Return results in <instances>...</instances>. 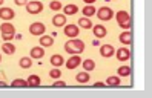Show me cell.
I'll use <instances>...</instances> for the list:
<instances>
[{"label":"cell","instance_id":"1","mask_svg":"<svg viewBox=\"0 0 152 98\" xmlns=\"http://www.w3.org/2000/svg\"><path fill=\"white\" fill-rule=\"evenodd\" d=\"M65 51L68 52V54L74 55V54H80V52L85 51V43L82 40L78 38H72L65 43Z\"/></svg>","mask_w":152,"mask_h":98},{"label":"cell","instance_id":"2","mask_svg":"<svg viewBox=\"0 0 152 98\" xmlns=\"http://www.w3.org/2000/svg\"><path fill=\"white\" fill-rule=\"evenodd\" d=\"M117 22H118V26H121L123 29H129L131 26V17L126 11H118L117 12Z\"/></svg>","mask_w":152,"mask_h":98},{"label":"cell","instance_id":"3","mask_svg":"<svg viewBox=\"0 0 152 98\" xmlns=\"http://www.w3.org/2000/svg\"><path fill=\"white\" fill-rule=\"evenodd\" d=\"M97 17L100 20H103V22H108V20H111L114 17V11L111 9V8H108V6H102L100 9L97 11Z\"/></svg>","mask_w":152,"mask_h":98},{"label":"cell","instance_id":"4","mask_svg":"<svg viewBox=\"0 0 152 98\" xmlns=\"http://www.w3.org/2000/svg\"><path fill=\"white\" fill-rule=\"evenodd\" d=\"M26 11L29 14H40L43 11V5L39 0H31V2L26 3Z\"/></svg>","mask_w":152,"mask_h":98},{"label":"cell","instance_id":"5","mask_svg":"<svg viewBox=\"0 0 152 98\" xmlns=\"http://www.w3.org/2000/svg\"><path fill=\"white\" fill-rule=\"evenodd\" d=\"M45 31H46V26H45L43 23H40V22H35V23H32L29 26V32L32 35H43Z\"/></svg>","mask_w":152,"mask_h":98},{"label":"cell","instance_id":"6","mask_svg":"<svg viewBox=\"0 0 152 98\" xmlns=\"http://www.w3.org/2000/svg\"><path fill=\"white\" fill-rule=\"evenodd\" d=\"M15 17V12L11 9V8H0V19L2 20H12Z\"/></svg>","mask_w":152,"mask_h":98},{"label":"cell","instance_id":"7","mask_svg":"<svg viewBox=\"0 0 152 98\" xmlns=\"http://www.w3.org/2000/svg\"><path fill=\"white\" fill-rule=\"evenodd\" d=\"M115 54V49L112 44H103V46L100 48V55L104 57V58H109Z\"/></svg>","mask_w":152,"mask_h":98},{"label":"cell","instance_id":"8","mask_svg":"<svg viewBox=\"0 0 152 98\" xmlns=\"http://www.w3.org/2000/svg\"><path fill=\"white\" fill-rule=\"evenodd\" d=\"M65 35L66 37H77L78 35V26L77 25H66L65 26Z\"/></svg>","mask_w":152,"mask_h":98},{"label":"cell","instance_id":"9","mask_svg":"<svg viewBox=\"0 0 152 98\" xmlns=\"http://www.w3.org/2000/svg\"><path fill=\"white\" fill-rule=\"evenodd\" d=\"M80 63H82V60H80V57L75 54V55H72V57L66 61V68H68V69H75Z\"/></svg>","mask_w":152,"mask_h":98},{"label":"cell","instance_id":"10","mask_svg":"<svg viewBox=\"0 0 152 98\" xmlns=\"http://www.w3.org/2000/svg\"><path fill=\"white\" fill-rule=\"evenodd\" d=\"M92 31H94V35H95V37H98V38L106 37V28H104L103 25H95L94 28H92Z\"/></svg>","mask_w":152,"mask_h":98},{"label":"cell","instance_id":"11","mask_svg":"<svg viewBox=\"0 0 152 98\" xmlns=\"http://www.w3.org/2000/svg\"><path fill=\"white\" fill-rule=\"evenodd\" d=\"M129 57H131L129 49L121 48V49H118V51H117V58H118L120 61H126V60H129Z\"/></svg>","mask_w":152,"mask_h":98},{"label":"cell","instance_id":"12","mask_svg":"<svg viewBox=\"0 0 152 98\" xmlns=\"http://www.w3.org/2000/svg\"><path fill=\"white\" fill-rule=\"evenodd\" d=\"M0 32L2 34H15V28H14V25L5 22L2 26H0Z\"/></svg>","mask_w":152,"mask_h":98},{"label":"cell","instance_id":"13","mask_svg":"<svg viewBox=\"0 0 152 98\" xmlns=\"http://www.w3.org/2000/svg\"><path fill=\"white\" fill-rule=\"evenodd\" d=\"M52 25H56V26H63V25H66V15H65V14H57V15H54V19H52Z\"/></svg>","mask_w":152,"mask_h":98},{"label":"cell","instance_id":"14","mask_svg":"<svg viewBox=\"0 0 152 98\" xmlns=\"http://www.w3.org/2000/svg\"><path fill=\"white\" fill-rule=\"evenodd\" d=\"M40 44L42 48H49L54 44V38L49 37V35H43V37H40Z\"/></svg>","mask_w":152,"mask_h":98},{"label":"cell","instance_id":"15","mask_svg":"<svg viewBox=\"0 0 152 98\" xmlns=\"http://www.w3.org/2000/svg\"><path fill=\"white\" fill-rule=\"evenodd\" d=\"M65 63V58L61 57V55H58V54H54L51 57V65L52 66H56V68H58V66H61Z\"/></svg>","mask_w":152,"mask_h":98},{"label":"cell","instance_id":"16","mask_svg":"<svg viewBox=\"0 0 152 98\" xmlns=\"http://www.w3.org/2000/svg\"><path fill=\"white\" fill-rule=\"evenodd\" d=\"M28 81V86L29 87H37V86H40V77L39 75H29V78L26 80Z\"/></svg>","mask_w":152,"mask_h":98},{"label":"cell","instance_id":"17","mask_svg":"<svg viewBox=\"0 0 152 98\" xmlns=\"http://www.w3.org/2000/svg\"><path fill=\"white\" fill-rule=\"evenodd\" d=\"M43 55H45V49H43L42 46H39V48L35 46V48L31 49V57H32V58H42Z\"/></svg>","mask_w":152,"mask_h":98},{"label":"cell","instance_id":"18","mask_svg":"<svg viewBox=\"0 0 152 98\" xmlns=\"http://www.w3.org/2000/svg\"><path fill=\"white\" fill-rule=\"evenodd\" d=\"M2 49H3L5 54H8V55H12L14 52H15L14 44H12V43H10V41H5V43H3V46H2Z\"/></svg>","mask_w":152,"mask_h":98},{"label":"cell","instance_id":"19","mask_svg":"<svg viewBox=\"0 0 152 98\" xmlns=\"http://www.w3.org/2000/svg\"><path fill=\"white\" fill-rule=\"evenodd\" d=\"M89 78H91V75H89L86 70H85V72H80V74L75 75L77 83H88V81H89Z\"/></svg>","mask_w":152,"mask_h":98},{"label":"cell","instance_id":"20","mask_svg":"<svg viewBox=\"0 0 152 98\" xmlns=\"http://www.w3.org/2000/svg\"><path fill=\"white\" fill-rule=\"evenodd\" d=\"M77 11H78V6L77 5H66L63 8V12L66 15H74V14H77Z\"/></svg>","mask_w":152,"mask_h":98},{"label":"cell","instance_id":"21","mask_svg":"<svg viewBox=\"0 0 152 98\" xmlns=\"http://www.w3.org/2000/svg\"><path fill=\"white\" fill-rule=\"evenodd\" d=\"M120 41H121V44H131V41H132V37H131V32H128V31H124L121 35H120Z\"/></svg>","mask_w":152,"mask_h":98},{"label":"cell","instance_id":"22","mask_svg":"<svg viewBox=\"0 0 152 98\" xmlns=\"http://www.w3.org/2000/svg\"><path fill=\"white\" fill-rule=\"evenodd\" d=\"M82 65H83V69L86 70V72L95 69V61L94 60H85V61H82Z\"/></svg>","mask_w":152,"mask_h":98},{"label":"cell","instance_id":"23","mask_svg":"<svg viewBox=\"0 0 152 98\" xmlns=\"http://www.w3.org/2000/svg\"><path fill=\"white\" fill-rule=\"evenodd\" d=\"M78 25L82 26V28H85V29H91L92 28V23H91V20H89L88 17H82V19L78 20Z\"/></svg>","mask_w":152,"mask_h":98},{"label":"cell","instance_id":"24","mask_svg":"<svg viewBox=\"0 0 152 98\" xmlns=\"http://www.w3.org/2000/svg\"><path fill=\"white\" fill-rule=\"evenodd\" d=\"M106 84L111 86V87H118L120 86V78L118 77H109L106 80Z\"/></svg>","mask_w":152,"mask_h":98},{"label":"cell","instance_id":"25","mask_svg":"<svg viewBox=\"0 0 152 98\" xmlns=\"http://www.w3.org/2000/svg\"><path fill=\"white\" fill-rule=\"evenodd\" d=\"M32 66V60L29 58V57H23V58H20V68H23V69H29Z\"/></svg>","mask_w":152,"mask_h":98},{"label":"cell","instance_id":"26","mask_svg":"<svg viewBox=\"0 0 152 98\" xmlns=\"http://www.w3.org/2000/svg\"><path fill=\"white\" fill-rule=\"evenodd\" d=\"M11 86H12V87H29V86H28V81H26V80H22V78L14 80Z\"/></svg>","mask_w":152,"mask_h":98},{"label":"cell","instance_id":"27","mask_svg":"<svg viewBox=\"0 0 152 98\" xmlns=\"http://www.w3.org/2000/svg\"><path fill=\"white\" fill-rule=\"evenodd\" d=\"M95 12H97V9H95L92 5H88V6L83 8V14H85V17H91V15H94Z\"/></svg>","mask_w":152,"mask_h":98},{"label":"cell","instance_id":"28","mask_svg":"<svg viewBox=\"0 0 152 98\" xmlns=\"http://www.w3.org/2000/svg\"><path fill=\"white\" fill-rule=\"evenodd\" d=\"M117 74H118L120 77H128V75L131 74V68H129V66H121V68H118Z\"/></svg>","mask_w":152,"mask_h":98},{"label":"cell","instance_id":"29","mask_svg":"<svg viewBox=\"0 0 152 98\" xmlns=\"http://www.w3.org/2000/svg\"><path fill=\"white\" fill-rule=\"evenodd\" d=\"M49 8L52 11H58V9H61V3L58 2V0H52V2L49 3Z\"/></svg>","mask_w":152,"mask_h":98},{"label":"cell","instance_id":"30","mask_svg":"<svg viewBox=\"0 0 152 98\" xmlns=\"http://www.w3.org/2000/svg\"><path fill=\"white\" fill-rule=\"evenodd\" d=\"M60 75H61V72H60L57 68H56V69H52L51 72H49V77H51V78H58Z\"/></svg>","mask_w":152,"mask_h":98},{"label":"cell","instance_id":"31","mask_svg":"<svg viewBox=\"0 0 152 98\" xmlns=\"http://www.w3.org/2000/svg\"><path fill=\"white\" fill-rule=\"evenodd\" d=\"M14 35H15V34H2V38H3L5 41H10V40H12Z\"/></svg>","mask_w":152,"mask_h":98},{"label":"cell","instance_id":"32","mask_svg":"<svg viewBox=\"0 0 152 98\" xmlns=\"http://www.w3.org/2000/svg\"><path fill=\"white\" fill-rule=\"evenodd\" d=\"M65 86H66V83H65V81H60V80L52 84V87H65Z\"/></svg>","mask_w":152,"mask_h":98},{"label":"cell","instance_id":"33","mask_svg":"<svg viewBox=\"0 0 152 98\" xmlns=\"http://www.w3.org/2000/svg\"><path fill=\"white\" fill-rule=\"evenodd\" d=\"M14 2H15V5L23 6V5H26V3H28V0H14Z\"/></svg>","mask_w":152,"mask_h":98},{"label":"cell","instance_id":"34","mask_svg":"<svg viewBox=\"0 0 152 98\" xmlns=\"http://www.w3.org/2000/svg\"><path fill=\"white\" fill-rule=\"evenodd\" d=\"M94 86H95V87H106V84H104V83H102V81H97Z\"/></svg>","mask_w":152,"mask_h":98},{"label":"cell","instance_id":"35","mask_svg":"<svg viewBox=\"0 0 152 98\" xmlns=\"http://www.w3.org/2000/svg\"><path fill=\"white\" fill-rule=\"evenodd\" d=\"M83 2H85V3H88V5H92V3L95 2V0H83Z\"/></svg>","mask_w":152,"mask_h":98},{"label":"cell","instance_id":"36","mask_svg":"<svg viewBox=\"0 0 152 98\" xmlns=\"http://www.w3.org/2000/svg\"><path fill=\"white\" fill-rule=\"evenodd\" d=\"M0 87H8V84L5 81H0Z\"/></svg>","mask_w":152,"mask_h":98},{"label":"cell","instance_id":"37","mask_svg":"<svg viewBox=\"0 0 152 98\" xmlns=\"http://www.w3.org/2000/svg\"><path fill=\"white\" fill-rule=\"evenodd\" d=\"M3 2H5V0H0V6H2V5H3Z\"/></svg>","mask_w":152,"mask_h":98},{"label":"cell","instance_id":"38","mask_svg":"<svg viewBox=\"0 0 152 98\" xmlns=\"http://www.w3.org/2000/svg\"><path fill=\"white\" fill-rule=\"evenodd\" d=\"M0 61H2V55H0Z\"/></svg>","mask_w":152,"mask_h":98}]
</instances>
